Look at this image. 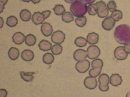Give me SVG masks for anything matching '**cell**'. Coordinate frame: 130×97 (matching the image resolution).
Segmentation results:
<instances>
[{
    "label": "cell",
    "instance_id": "obj_1",
    "mask_svg": "<svg viewBox=\"0 0 130 97\" xmlns=\"http://www.w3.org/2000/svg\"><path fill=\"white\" fill-rule=\"evenodd\" d=\"M114 38L120 44L130 43V26L127 24H120L114 30Z\"/></svg>",
    "mask_w": 130,
    "mask_h": 97
},
{
    "label": "cell",
    "instance_id": "obj_2",
    "mask_svg": "<svg viewBox=\"0 0 130 97\" xmlns=\"http://www.w3.org/2000/svg\"><path fill=\"white\" fill-rule=\"evenodd\" d=\"M88 7L86 3H83L81 0L72 3L70 6V11L72 14L76 17L83 16L87 13Z\"/></svg>",
    "mask_w": 130,
    "mask_h": 97
},
{
    "label": "cell",
    "instance_id": "obj_3",
    "mask_svg": "<svg viewBox=\"0 0 130 97\" xmlns=\"http://www.w3.org/2000/svg\"><path fill=\"white\" fill-rule=\"evenodd\" d=\"M99 82L100 83L99 89L102 92H106L109 90V87L108 84L110 83L109 77L107 74H103L99 78Z\"/></svg>",
    "mask_w": 130,
    "mask_h": 97
},
{
    "label": "cell",
    "instance_id": "obj_4",
    "mask_svg": "<svg viewBox=\"0 0 130 97\" xmlns=\"http://www.w3.org/2000/svg\"><path fill=\"white\" fill-rule=\"evenodd\" d=\"M97 7V14L100 18H105L108 16L109 10L105 2L103 1H99L96 3Z\"/></svg>",
    "mask_w": 130,
    "mask_h": 97
},
{
    "label": "cell",
    "instance_id": "obj_5",
    "mask_svg": "<svg viewBox=\"0 0 130 97\" xmlns=\"http://www.w3.org/2000/svg\"><path fill=\"white\" fill-rule=\"evenodd\" d=\"M65 38H66V35L60 30L56 31L51 35V41L54 44H62L64 41Z\"/></svg>",
    "mask_w": 130,
    "mask_h": 97
},
{
    "label": "cell",
    "instance_id": "obj_6",
    "mask_svg": "<svg viewBox=\"0 0 130 97\" xmlns=\"http://www.w3.org/2000/svg\"><path fill=\"white\" fill-rule=\"evenodd\" d=\"M87 56L91 59H96L100 55V50L96 46H90L87 49Z\"/></svg>",
    "mask_w": 130,
    "mask_h": 97
},
{
    "label": "cell",
    "instance_id": "obj_7",
    "mask_svg": "<svg viewBox=\"0 0 130 97\" xmlns=\"http://www.w3.org/2000/svg\"><path fill=\"white\" fill-rule=\"evenodd\" d=\"M76 69L79 73H85L90 68V62L87 59H84L81 61H78L76 64Z\"/></svg>",
    "mask_w": 130,
    "mask_h": 97
},
{
    "label": "cell",
    "instance_id": "obj_8",
    "mask_svg": "<svg viewBox=\"0 0 130 97\" xmlns=\"http://www.w3.org/2000/svg\"><path fill=\"white\" fill-rule=\"evenodd\" d=\"M128 53H127L124 50V47L119 46L115 49L114 56L118 60H124L127 58Z\"/></svg>",
    "mask_w": 130,
    "mask_h": 97
},
{
    "label": "cell",
    "instance_id": "obj_9",
    "mask_svg": "<svg viewBox=\"0 0 130 97\" xmlns=\"http://www.w3.org/2000/svg\"><path fill=\"white\" fill-rule=\"evenodd\" d=\"M116 24V21L111 16H108L103 21L102 27L106 30H111Z\"/></svg>",
    "mask_w": 130,
    "mask_h": 97
},
{
    "label": "cell",
    "instance_id": "obj_10",
    "mask_svg": "<svg viewBox=\"0 0 130 97\" xmlns=\"http://www.w3.org/2000/svg\"><path fill=\"white\" fill-rule=\"evenodd\" d=\"M84 84L89 89H94L97 86V81L94 77H87L84 81Z\"/></svg>",
    "mask_w": 130,
    "mask_h": 97
},
{
    "label": "cell",
    "instance_id": "obj_11",
    "mask_svg": "<svg viewBox=\"0 0 130 97\" xmlns=\"http://www.w3.org/2000/svg\"><path fill=\"white\" fill-rule=\"evenodd\" d=\"M87 56V51H85L83 49H78L73 53L74 59L78 61H81L86 59Z\"/></svg>",
    "mask_w": 130,
    "mask_h": 97
},
{
    "label": "cell",
    "instance_id": "obj_12",
    "mask_svg": "<svg viewBox=\"0 0 130 97\" xmlns=\"http://www.w3.org/2000/svg\"><path fill=\"white\" fill-rule=\"evenodd\" d=\"M45 19L44 16L40 12H34V14L32 15V21L35 25L42 24L44 22Z\"/></svg>",
    "mask_w": 130,
    "mask_h": 97
},
{
    "label": "cell",
    "instance_id": "obj_13",
    "mask_svg": "<svg viewBox=\"0 0 130 97\" xmlns=\"http://www.w3.org/2000/svg\"><path fill=\"white\" fill-rule=\"evenodd\" d=\"M41 32L45 37H50L51 34H53L52 26L48 23H43L41 26Z\"/></svg>",
    "mask_w": 130,
    "mask_h": 97
},
{
    "label": "cell",
    "instance_id": "obj_14",
    "mask_svg": "<svg viewBox=\"0 0 130 97\" xmlns=\"http://www.w3.org/2000/svg\"><path fill=\"white\" fill-rule=\"evenodd\" d=\"M109 81L112 86L117 87L122 84V78L118 74H114L112 75L111 77L109 78Z\"/></svg>",
    "mask_w": 130,
    "mask_h": 97
},
{
    "label": "cell",
    "instance_id": "obj_15",
    "mask_svg": "<svg viewBox=\"0 0 130 97\" xmlns=\"http://www.w3.org/2000/svg\"><path fill=\"white\" fill-rule=\"evenodd\" d=\"M25 38L22 32H17L12 37L13 42L16 44H22L24 41H25Z\"/></svg>",
    "mask_w": 130,
    "mask_h": 97
},
{
    "label": "cell",
    "instance_id": "obj_16",
    "mask_svg": "<svg viewBox=\"0 0 130 97\" xmlns=\"http://www.w3.org/2000/svg\"><path fill=\"white\" fill-rule=\"evenodd\" d=\"M22 58L25 61H32L34 58V53L32 50H25L24 51L22 52Z\"/></svg>",
    "mask_w": 130,
    "mask_h": 97
},
{
    "label": "cell",
    "instance_id": "obj_17",
    "mask_svg": "<svg viewBox=\"0 0 130 97\" xmlns=\"http://www.w3.org/2000/svg\"><path fill=\"white\" fill-rule=\"evenodd\" d=\"M99 40V36L95 32L90 33V34H88L87 37V41L89 44H95L98 43Z\"/></svg>",
    "mask_w": 130,
    "mask_h": 97
},
{
    "label": "cell",
    "instance_id": "obj_18",
    "mask_svg": "<svg viewBox=\"0 0 130 97\" xmlns=\"http://www.w3.org/2000/svg\"><path fill=\"white\" fill-rule=\"evenodd\" d=\"M52 44L51 43H50L48 41L43 40L39 43V49L43 51H48L50 50L52 48Z\"/></svg>",
    "mask_w": 130,
    "mask_h": 97
},
{
    "label": "cell",
    "instance_id": "obj_19",
    "mask_svg": "<svg viewBox=\"0 0 130 97\" xmlns=\"http://www.w3.org/2000/svg\"><path fill=\"white\" fill-rule=\"evenodd\" d=\"M20 52L19 49L16 47H11L8 52L9 57L12 60H16L19 58Z\"/></svg>",
    "mask_w": 130,
    "mask_h": 97
},
{
    "label": "cell",
    "instance_id": "obj_20",
    "mask_svg": "<svg viewBox=\"0 0 130 97\" xmlns=\"http://www.w3.org/2000/svg\"><path fill=\"white\" fill-rule=\"evenodd\" d=\"M20 17L23 21H29L31 19V13L27 9L22 10L20 13Z\"/></svg>",
    "mask_w": 130,
    "mask_h": 97
},
{
    "label": "cell",
    "instance_id": "obj_21",
    "mask_svg": "<svg viewBox=\"0 0 130 97\" xmlns=\"http://www.w3.org/2000/svg\"><path fill=\"white\" fill-rule=\"evenodd\" d=\"M20 75L23 80L26 82H31L34 79V72H20Z\"/></svg>",
    "mask_w": 130,
    "mask_h": 97
},
{
    "label": "cell",
    "instance_id": "obj_22",
    "mask_svg": "<svg viewBox=\"0 0 130 97\" xmlns=\"http://www.w3.org/2000/svg\"><path fill=\"white\" fill-rule=\"evenodd\" d=\"M36 43V37L32 34H29L25 38V43L29 46H32Z\"/></svg>",
    "mask_w": 130,
    "mask_h": 97
},
{
    "label": "cell",
    "instance_id": "obj_23",
    "mask_svg": "<svg viewBox=\"0 0 130 97\" xmlns=\"http://www.w3.org/2000/svg\"><path fill=\"white\" fill-rule=\"evenodd\" d=\"M54 60V57L52 53H46L43 56V61L46 64H51L53 62Z\"/></svg>",
    "mask_w": 130,
    "mask_h": 97
},
{
    "label": "cell",
    "instance_id": "obj_24",
    "mask_svg": "<svg viewBox=\"0 0 130 97\" xmlns=\"http://www.w3.org/2000/svg\"><path fill=\"white\" fill-rule=\"evenodd\" d=\"M73 16L74 15L72 14V12H65L62 15V19L63 21L66 22V23H70V22L73 21Z\"/></svg>",
    "mask_w": 130,
    "mask_h": 97
},
{
    "label": "cell",
    "instance_id": "obj_25",
    "mask_svg": "<svg viewBox=\"0 0 130 97\" xmlns=\"http://www.w3.org/2000/svg\"><path fill=\"white\" fill-rule=\"evenodd\" d=\"M18 19L15 16H10L7 18L6 24L10 27H13L17 24Z\"/></svg>",
    "mask_w": 130,
    "mask_h": 97
},
{
    "label": "cell",
    "instance_id": "obj_26",
    "mask_svg": "<svg viewBox=\"0 0 130 97\" xmlns=\"http://www.w3.org/2000/svg\"><path fill=\"white\" fill-rule=\"evenodd\" d=\"M54 12L56 15H62L63 13L66 12V9H65V7H63V5H56L53 8Z\"/></svg>",
    "mask_w": 130,
    "mask_h": 97
},
{
    "label": "cell",
    "instance_id": "obj_27",
    "mask_svg": "<svg viewBox=\"0 0 130 97\" xmlns=\"http://www.w3.org/2000/svg\"><path fill=\"white\" fill-rule=\"evenodd\" d=\"M111 16L114 19L115 21H119L123 17V13L119 10H116L112 12L111 15Z\"/></svg>",
    "mask_w": 130,
    "mask_h": 97
},
{
    "label": "cell",
    "instance_id": "obj_28",
    "mask_svg": "<svg viewBox=\"0 0 130 97\" xmlns=\"http://www.w3.org/2000/svg\"><path fill=\"white\" fill-rule=\"evenodd\" d=\"M86 23H87V18L84 16L78 17L75 19V23L77 26L80 27H84L86 24Z\"/></svg>",
    "mask_w": 130,
    "mask_h": 97
},
{
    "label": "cell",
    "instance_id": "obj_29",
    "mask_svg": "<svg viewBox=\"0 0 130 97\" xmlns=\"http://www.w3.org/2000/svg\"><path fill=\"white\" fill-rule=\"evenodd\" d=\"M87 41L83 37H78L75 40V45L79 47H83L86 46Z\"/></svg>",
    "mask_w": 130,
    "mask_h": 97
},
{
    "label": "cell",
    "instance_id": "obj_30",
    "mask_svg": "<svg viewBox=\"0 0 130 97\" xmlns=\"http://www.w3.org/2000/svg\"><path fill=\"white\" fill-rule=\"evenodd\" d=\"M87 7H88L87 12H88L89 15H95L97 14V7H96V4L92 3L89 4Z\"/></svg>",
    "mask_w": 130,
    "mask_h": 97
},
{
    "label": "cell",
    "instance_id": "obj_31",
    "mask_svg": "<svg viewBox=\"0 0 130 97\" xmlns=\"http://www.w3.org/2000/svg\"><path fill=\"white\" fill-rule=\"evenodd\" d=\"M62 51V47L60 46V44H55L51 48V52L53 55H59L61 53Z\"/></svg>",
    "mask_w": 130,
    "mask_h": 97
},
{
    "label": "cell",
    "instance_id": "obj_32",
    "mask_svg": "<svg viewBox=\"0 0 130 97\" xmlns=\"http://www.w3.org/2000/svg\"><path fill=\"white\" fill-rule=\"evenodd\" d=\"M103 66V62L102 59H95L92 62V68H101L102 69Z\"/></svg>",
    "mask_w": 130,
    "mask_h": 97
},
{
    "label": "cell",
    "instance_id": "obj_33",
    "mask_svg": "<svg viewBox=\"0 0 130 97\" xmlns=\"http://www.w3.org/2000/svg\"><path fill=\"white\" fill-rule=\"evenodd\" d=\"M101 72H102V69L101 68H94L90 70L89 74L90 77L96 78L100 74Z\"/></svg>",
    "mask_w": 130,
    "mask_h": 97
},
{
    "label": "cell",
    "instance_id": "obj_34",
    "mask_svg": "<svg viewBox=\"0 0 130 97\" xmlns=\"http://www.w3.org/2000/svg\"><path fill=\"white\" fill-rule=\"evenodd\" d=\"M107 7H108V10L109 11L112 12L116 10V8H117V4H116V2L114 1H110L107 4Z\"/></svg>",
    "mask_w": 130,
    "mask_h": 97
},
{
    "label": "cell",
    "instance_id": "obj_35",
    "mask_svg": "<svg viewBox=\"0 0 130 97\" xmlns=\"http://www.w3.org/2000/svg\"><path fill=\"white\" fill-rule=\"evenodd\" d=\"M8 0H0V13L3 12L4 8V5H6Z\"/></svg>",
    "mask_w": 130,
    "mask_h": 97
},
{
    "label": "cell",
    "instance_id": "obj_36",
    "mask_svg": "<svg viewBox=\"0 0 130 97\" xmlns=\"http://www.w3.org/2000/svg\"><path fill=\"white\" fill-rule=\"evenodd\" d=\"M42 15H43V16H44L45 19H46V18H48L49 17L50 15L51 14V11L50 10H45V11H43L42 12Z\"/></svg>",
    "mask_w": 130,
    "mask_h": 97
},
{
    "label": "cell",
    "instance_id": "obj_37",
    "mask_svg": "<svg viewBox=\"0 0 130 97\" xmlns=\"http://www.w3.org/2000/svg\"><path fill=\"white\" fill-rule=\"evenodd\" d=\"M7 95V92L6 89H0V97H6Z\"/></svg>",
    "mask_w": 130,
    "mask_h": 97
},
{
    "label": "cell",
    "instance_id": "obj_38",
    "mask_svg": "<svg viewBox=\"0 0 130 97\" xmlns=\"http://www.w3.org/2000/svg\"><path fill=\"white\" fill-rule=\"evenodd\" d=\"M124 50L128 54L130 53V43H128L124 46Z\"/></svg>",
    "mask_w": 130,
    "mask_h": 97
},
{
    "label": "cell",
    "instance_id": "obj_39",
    "mask_svg": "<svg viewBox=\"0 0 130 97\" xmlns=\"http://www.w3.org/2000/svg\"><path fill=\"white\" fill-rule=\"evenodd\" d=\"M81 1H83V3H84L86 4H92L93 3H94L96 0H81Z\"/></svg>",
    "mask_w": 130,
    "mask_h": 97
},
{
    "label": "cell",
    "instance_id": "obj_40",
    "mask_svg": "<svg viewBox=\"0 0 130 97\" xmlns=\"http://www.w3.org/2000/svg\"><path fill=\"white\" fill-rule=\"evenodd\" d=\"M66 3H74L76 2V1H79V0H64Z\"/></svg>",
    "mask_w": 130,
    "mask_h": 97
},
{
    "label": "cell",
    "instance_id": "obj_41",
    "mask_svg": "<svg viewBox=\"0 0 130 97\" xmlns=\"http://www.w3.org/2000/svg\"><path fill=\"white\" fill-rule=\"evenodd\" d=\"M31 1L34 4H37L40 1V0H31Z\"/></svg>",
    "mask_w": 130,
    "mask_h": 97
},
{
    "label": "cell",
    "instance_id": "obj_42",
    "mask_svg": "<svg viewBox=\"0 0 130 97\" xmlns=\"http://www.w3.org/2000/svg\"><path fill=\"white\" fill-rule=\"evenodd\" d=\"M0 19H1V26H0V27L1 28L3 27V20L2 17H0Z\"/></svg>",
    "mask_w": 130,
    "mask_h": 97
},
{
    "label": "cell",
    "instance_id": "obj_43",
    "mask_svg": "<svg viewBox=\"0 0 130 97\" xmlns=\"http://www.w3.org/2000/svg\"><path fill=\"white\" fill-rule=\"evenodd\" d=\"M21 1H23V2L28 3V2H29V1H31V0H21Z\"/></svg>",
    "mask_w": 130,
    "mask_h": 97
},
{
    "label": "cell",
    "instance_id": "obj_44",
    "mask_svg": "<svg viewBox=\"0 0 130 97\" xmlns=\"http://www.w3.org/2000/svg\"><path fill=\"white\" fill-rule=\"evenodd\" d=\"M126 97H130V92H128V93H127L126 95Z\"/></svg>",
    "mask_w": 130,
    "mask_h": 97
}]
</instances>
